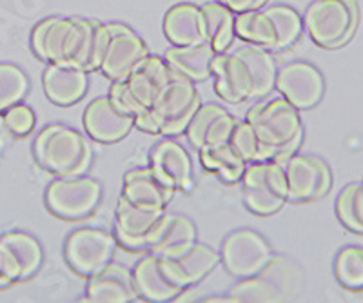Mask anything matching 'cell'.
Segmentation results:
<instances>
[{
    "mask_svg": "<svg viewBox=\"0 0 363 303\" xmlns=\"http://www.w3.org/2000/svg\"><path fill=\"white\" fill-rule=\"evenodd\" d=\"M35 158L55 176L73 178L86 175L93 162V149L84 135L64 124H51L37 135Z\"/></svg>",
    "mask_w": 363,
    "mask_h": 303,
    "instance_id": "1",
    "label": "cell"
},
{
    "mask_svg": "<svg viewBox=\"0 0 363 303\" xmlns=\"http://www.w3.org/2000/svg\"><path fill=\"white\" fill-rule=\"evenodd\" d=\"M245 120L256 135L274 151V162H284L298 153L303 142V124L298 109L280 96L249 109Z\"/></svg>",
    "mask_w": 363,
    "mask_h": 303,
    "instance_id": "2",
    "label": "cell"
},
{
    "mask_svg": "<svg viewBox=\"0 0 363 303\" xmlns=\"http://www.w3.org/2000/svg\"><path fill=\"white\" fill-rule=\"evenodd\" d=\"M89 18L45 17L31 31V47L42 62L80 66Z\"/></svg>",
    "mask_w": 363,
    "mask_h": 303,
    "instance_id": "3",
    "label": "cell"
},
{
    "mask_svg": "<svg viewBox=\"0 0 363 303\" xmlns=\"http://www.w3.org/2000/svg\"><path fill=\"white\" fill-rule=\"evenodd\" d=\"M311 40L323 50L345 46L358 28L356 0H314L303 17Z\"/></svg>",
    "mask_w": 363,
    "mask_h": 303,
    "instance_id": "4",
    "label": "cell"
},
{
    "mask_svg": "<svg viewBox=\"0 0 363 303\" xmlns=\"http://www.w3.org/2000/svg\"><path fill=\"white\" fill-rule=\"evenodd\" d=\"M245 207L258 216H271L289 202V187L284 166L274 160L249 164L242 176Z\"/></svg>",
    "mask_w": 363,
    "mask_h": 303,
    "instance_id": "5",
    "label": "cell"
},
{
    "mask_svg": "<svg viewBox=\"0 0 363 303\" xmlns=\"http://www.w3.org/2000/svg\"><path fill=\"white\" fill-rule=\"evenodd\" d=\"M298 283L296 265L287 258L272 256L260 273L240 280L229 295L236 302H285L298 295Z\"/></svg>",
    "mask_w": 363,
    "mask_h": 303,
    "instance_id": "6",
    "label": "cell"
},
{
    "mask_svg": "<svg viewBox=\"0 0 363 303\" xmlns=\"http://www.w3.org/2000/svg\"><path fill=\"white\" fill-rule=\"evenodd\" d=\"M200 105L202 100L194 82L173 73V80L164 95L149 111L158 125V135L169 138L186 133L187 125L193 120L194 113L199 111Z\"/></svg>",
    "mask_w": 363,
    "mask_h": 303,
    "instance_id": "7",
    "label": "cell"
},
{
    "mask_svg": "<svg viewBox=\"0 0 363 303\" xmlns=\"http://www.w3.org/2000/svg\"><path fill=\"white\" fill-rule=\"evenodd\" d=\"M102 200V185L91 176H73L57 180L48 185L45 204L48 209L64 220H80L95 212Z\"/></svg>",
    "mask_w": 363,
    "mask_h": 303,
    "instance_id": "8",
    "label": "cell"
},
{
    "mask_svg": "<svg viewBox=\"0 0 363 303\" xmlns=\"http://www.w3.org/2000/svg\"><path fill=\"white\" fill-rule=\"evenodd\" d=\"M272 247L252 229H238L225 236L220 249V262L235 278L245 280L260 273L272 260Z\"/></svg>",
    "mask_w": 363,
    "mask_h": 303,
    "instance_id": "9",
    "label": "cell"
},
{
    "mask_svg": "<svg viewBox=\"0 0 363 303\" xmlns=\"http://www.w3.org/2000/svg\"><path fill=\"white\" fill-rule=\"evenodd\" d=\"M167 209L136 205L124 196L118 198L115 236L128 251H149L157 241Z\"/></svg>",
    "mask_w": 363,
    "mask_h": 303,
    "instance_id": "10",
    "label": "cell"
},
{
    "mask_svg": "<svg viewBox=\"0 0 363 303\" xmlns=\"http://www.w3.org/2000/svg\"><path fill=\"white\" fill-rule=\"evenodd\" d=\"M115 251V234L106 229L80 227L67 236L64 253L71 269L89 278L111 263Z\"/></svg>",
    "mask_w": 363,
    "mask_h": 303,
    "instance_id": "11",
    "label": "cell"
},
{
    "mask_svg": "<svg viewBox=\"0 0 363 303\" xmlns=\"http://www.w3.org/2000/svg\"><path fill=\"white\" fill-rule=\"evenodd\" d=\"M104 25L108 30L109 42L100 71L113 82L129 79L151 55L147 44L129 25L120 22H109Z\"/></svg>",
    "mask_w": 363,
    "mask_h": 303,
    "instance_id": "12",
    "label": "cell"
},
{
    "mask_svg": "<svg viewBox=\"0 0 363 303\" xmlns=\"http://www.w3.org/2000/svg\"><path fill=\"white\" fill-rule=\"evenodd\" d=\"M44 262L40 241L22 231H11L0 236V276L2 287L29 280Z\"/></svg>",
    "mask_w": 363,
    "mask_h": 303,
    "instance_id": "13",
    "label": "cell"
},
{
    "mask_svg": "<svg viewBox=\"0 0 363 303\" xmlns=\"http://www.w3.org/2000/svg\"><path fill=\"white\" fill-rule=\"evenodd\" d=\"M215 91L229 104H242L256 96V80L244 53L235 50L233 53H218L213 62Z\"/></svg>",
    "mask_w": 363,
    "mask_h": 303,
    "instance_id": "14",
    "label": "cell"
},
{
    "mask_svg": "<svg viewBox=\"0 0 363 303\" xmlns=\"http://www.w3.org/2000/svg\"><path fill=\"white\" fill-rule=\"evenodd\" d=\"M289 187V202L322 198L333 185V175L322 158L294 153L281 162Z\"/></svg>",
    "mask_w": 363,
    "mask_h": 303,
    "instance_id": "15",
    "label": "cell"
},
{
    "mask_svg": "<svg viewBox=\"0 0 363 303\" xmlns=\"http://www.w3.org/2000/svg\"><path fill=\"white\" fill-rule=\"evenodd\" d=\"M287 102L298 111L311 109L322 102L325 93V79L316 66L309 62H291L277 75V86Z\"/></svg>",
    "mask_w": 363,
    "mask_h": 303,
    "instance_id": "16",
    "label": "cell"
},
{
    "mask_svg": "<svg viewBox=\"0 0 363 303\" xmlns=\"http://www.w3.org/2000/svg\"><path fill=\"white\" fill-rule=\"evenodd\" d=\"M84 127L93 140L113 144L128 137L135 127V117L116 108L109 96H100L89 102L84 111Z\"/></svg>",
    "mask_w": 363,
    "mask_h": 303,
    "instance_id": "17",
    "label": "cell"
},
{
    "mask_svg": "<svg viewBox=\"0 0 363 303\" xmlns=\"http://www.w3.org/2000/svg\"><path fill=\"white\" fill-rule=\"evenodd\" d=\"M171 80L173 71L167 62L158 55H149L145 62L129 79H125L124 84L140 113H144L157 104Z\"/></svg>",
    "mask_w": 363,
    "mask_h": 303,
    "instance_id": "18",
    "label": "cell"
},
{
    "mask_svg": "<svg viewBox=\"0 0 363 303\" xmlns=\"http://www.w3.org/2000/svg\"><path fill=\"white\" fill-rule=\"evenodd\" d=\"M140 299L136 291L133 270L120 263H109L100 273L89 276L82 302L131 303Z\"/></svg>",
    "mask_w": 363,
    "mask_h": 303,
    "instance_id": "19",
    "label": "cell"
},
{
    "mask_svg": "<svg viewBox=\"0 0 363 303\" xmlns=\"http://www.w3.org/2000/svg\"><path fill=\"white\" fill-rule=\"evenodd\" d=\"M236 118L218 104H202L186 129L191 146L196 151L229 142Z\"/></svg>",
    "mask_w": 363,
    "mask_h": 303,
    "instance_id": "20",
    "label": "cell"
},
{
    "mask_svg": "<svg viewBox=\"0 0 363 303\" xmlns=\"http://www.w3.org/2000/svg\"><path fill=\"white\" fill-rule=\"evenodd\" d=\"M151 167L158 178L177 191H189L193 185V158L177 140L165 138L151 153Z\"/></svg>",
    "mask_w": 363,
    "mask_h": 303,
    "instance_id": "21",
    "label": "cell"
},
{
    "mask_svg": "<svg viewBox=\"0 0 363 303\" xmlns=\"http://www.w3.org/2000/svg\"><path fill=\"white\" fill-rule=\"evenodd\" d=\"M162 269L167 278L182 289H189L202 282L211 270L220 263V253L203 244H194L187 253L174 258L160 256Z\"/></svg>",
    "mask_w": 363,
    "mask_h": 303,
    "instance_id": "22",
    "label": "cell"
},
{
    "mask_svg": "<svg viewBox=\"0 0 363 303\" xmlns=\"http://www.w3.org/2000/svg\"><path fill=\"white\" fill-rule=\"evenodd\" d=\"M42 86L45 96L53 104L67 108L77 104L86 95L89 79H87V71L77 64L57 62L45 67Z\"/></svg>",
    "mask_w": 363,
    "mask_h": 303,
    "instance_id": "23",
    "label": "cell"
},
{
    "mask_svg": "<svg viewBox=\"0 0 363 303\" xmlns=\"http://www.w3.org/2000/svg\"><path fill=\"white\" fill-rule=\"evenodd\" d=\"M133 278H135L138 296L145 302H174L184 291L180 285L167 278V274L162 269L160 256L153 253L136 263L133 269Z\"/></svg>",
    "mask_w": 363,
    "mask_h": 303,
    "instance_id": "24",
    "label": "cell"
},
{
    "mask_svg": "<svg viewBox=\"0 0 363 303\" xmlns=\"http://www.w3.org/2000/svg\"><path fill=\"white\" fill-rule=\"evenodd\" d=\"M173 195L174 189L162 182L151 166L125 173L122 196L133 204L144 205V207L167 209Z\"/></svg>",
    "mask_w": 363,
    "mask_h": 303,
    "instance_id": "25",
    "label": "cell"
},
{
    "mask_svg": "<svg viewBox=\"0 0 363 303\" xmlns=\"http://www.w3.org/2000/svg\"><path fill=\"white\" fill-rule=\"evenodd\" d=\"M216 51L209 42L191 44V46H173L165 51L164 60L173 73L191 80V82H203L213 75V62Z\"/></svg>",
    "mask_w": 363,
    "mask_h": 303,
    "instance_id": "26",
    "label": "cell"
},
{
    "mask_svg": "<svg viewBox=\"0 0 363 303\" xmlns=\"http://www.w3.org/2000/svg\"><path fill=\"white\" fill-rule=\"evenodd\" d=\"M164 33L173 46H191L206 42V22L196 4H177L165 13Z\"/></svg>",
    "mask_w": 363,
    "mask_h": 303,
    "instance_id": "27",
    "label": "cell"
},
{
    "mask_svg": "<svg viewBox=\"0 0 363 303\" xmlns=\"http://www.w3.org/2000/svg\"><path fill=\"white\" fill-rule=\"evenodd\" d=\"M194 244H199V231L193 220L177 212H165L160 233L149 253L164 258H174L187 253Z\"/></svg>",
    "mask_w": 363,
    "mask_h": 303,
    "instance_id": "28",
    "label": "cell"
},
{
    "mask_svg": "<svg viewBox=\"0 0 363 303\" xmlns=\"http://www.w3.org/2000/svg\"><path fill=\"white\" fill-rule=\"evenodd\" d=\"M235 30L236 37H240L247 44L262 46L269 51H278L277 25L265 8L236 13Z\"/></svg>",
    "mask_w": 363,
    "mask_h": 303,
    "instance_id": "29",
    "label": "cell"
},
{
    "mask_svg": "<svg viewBox=\"0 0 363 303\" xmlns=\"http://www.w3.org/2000/svg\"><path fill=\"white\" fill-rule=\"evenodd\" d=\"M206 22V42H209L216 53H225L236 37V13L222 2H207L202 6Z\"/></svg>",
    "mask_w": 363,
    "mask_h": 303,
    "instance_id": "30",
    "label": "cell"
},
{
    "mask_svg": "<svg viewBox=\"0 0 363 303\" xmlns=\"http://www.w3.org/2000/svg\"><path fill=\"white\" fill-rule=\"evenodd\" d=\"M199 154L202 166L211 173L218 175V178L225 183L240 182L247 169V162L236 153L231 142H223L218 146L200 149Z\"/></svg>",
    "mask_w": 363,
    "mask_h": 303,
    "instance_id": "31",
    "label": "cell"
},
{
    "mask_svg": "<svg viewBox=\"0 0 363 303\" xmlns=\"http://www.w3.org/2000/svg\"><path fill=\"white\" fill-rule=\"evenodd\" d=\"M229 142H231V146L236 149V153L247 162V166L255 162L274 160V151L267 144L262 142V138L256 135V131L247 120H236Z\"/></svg>",
    "mask_w": 363,
    "mask_h": 303,
    "instance_id": "32",
    "label": "cell"
},
{
    "mask_svg": "<svg viewBox=\"0 0 363 303\" xmlns=\"http://www.w3.org/2000/svg\"><path fill=\"white\" fill-rule=\"evenodd\" d=\"M29 91V80L15 64L0 62V113L21 104Z\"/></svg>",
    "mask_w": 363,
    "mask_h": 303,
    "instance_id": "33",
    "label": "cell"
},
{
    "mask_svg": "<svg viewBox=\"0 0 363 303\" xmlns=\"http://www.w3.org/2000/svg\"><path fill=\"white\" fill-rule=\"evenodd\" d=\"M267 13L274 21L278 33V51L287 50L300 38L301 31H303V18L298 15L296 9L291 6L284 4H274L267 6Z\"/></svg>",
    "mask_w": 363,
    "mask_h": 303,
    "instance_id": "34",
    "label": "cell"
},
{
    "mask_svg": "<svg viewBox=\"0 0 363 303\" xmlns=\"http://www.w3.org/2000/svg\"><path fill=\"white\" fill-rule=\"evenodd\" d=\"M335 276L345 289L362 291L363 289V249L345 247L335 260Z\"/></svg>",
    "mask_w": 363,
    "mask_h": 303,
    "instance_id": "35",
    "label": "cell"
},
{
    "mask_svg": "<svg viewBox=\"0 0 363 303\" xmlns=\"http://www.w3.org/2000/svg\"><path fill=\"white\" fill-rule=\"evenodd\" d=\"M2 118H4V129H8L9 133L15 135V137H26V135L31 133L35 127V122H37L33 109L22 104V102L6 109Z\"/></svg>",
    "mask_w": 363,
    "mask_h": 303,
    "instance_id": "36",
    "label": "cell"
},
{
    "mask_svg": "<svg viewBox=\"0 0 363 303\" xmlns=\"http://www.w3.org/2000/svg\"><path fill=\"white\" fill-rule=\"evenodd\" d=\"M218 2L225 4L227 8L233 9L235 13L252 11V9L265 8L269 4V0H218Z\"/></svg>",
    "mask_w": 363,
    "mask_h": 303,
    "instance_id": "37",
    "label": "cell"
},
{
    "mask_svg": "<svg viewBox=\"0 0 363 303\" xmlns=\"http://www.w3.org/2000/svg\"><path fill=\"white\" fill-rule=\"evenodd\" d=\"M135 127H138L140 131H144V133L158 135V125H157V122H155L153 115H151V111H149V109L147 111L140 113V115H136Z\"/></svg>",
    "mask_w": 363,
    "mask_h": 303,
    "instance_id": "38",
    "label": "cell"
},
{
    "mask_svg": "<svg viewBox=\"0 0 363 303\" xmlns=\"http://www.w3.org/2000/svg\"><path fill=\"white\" fill-rule=\"evenodd\" d=\"M354 205H356V216H358L359 227H362V234H363V182H359L358 187H356Z\"/></svg>",
    "mask_w": 363,
    "mask_h": 303,
    "instance_id": "39",
    "label": "cell"
},
{
    "mask_svg": "<svg viewBox=\"0 0 363 303\" xmlns=\"http://www.w3.org/2000/svg\"><path fill=\"white\" fill-rule=\"evenodd\" d=\"M203 302L206 303H216V302H231V303H238L235 298H233L231 295H222V296H207V298H203Z\"/></svg>",
    "mask_w": 363,
    "mask_h": 303,
    "instance_id": "40",
    "label": "cell"
},
{
    "mask_svg": "<svg viewBox=\"0 0 363 303\" xmlns=\"http://www.w3.org/2000/svg\"><path fill=\"white\" fill-rule=\"evenodd\" d=\"M0 287H2V276H0Z\"/></svg>",
    "mask_w": 363,
    "mask_h": 303,
    "instance_id": "41",
    "label": "cell"
}]
</instances>
